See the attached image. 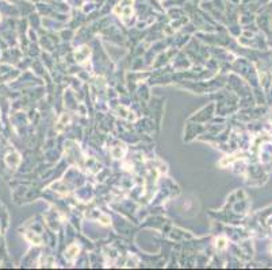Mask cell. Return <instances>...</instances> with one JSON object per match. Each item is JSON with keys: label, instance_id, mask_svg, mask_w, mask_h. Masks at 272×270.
<instances>
[{"label": "cell", "instance_id": "cell-1", "mask_svg": "<svg viewBox=\"0 0 272 270\" xmlns=\"http://www.w3.org/2000/svg\"><path fill=\"white\" fill-rule=\"evenodd\" d=\"M114 14L120 18H130L133 15V0H122L114 7Z\"/></svg>", "mask_w": 272, "mask_h": 270}, {"label": "cell", "instance_id": "cell-2", "mask_svg": "<svg viewBox=\"0 0 272 270\" xmlns=\"http://www.w3.org/2000/svg\"><path fill=\"white\" fill-rule=\"evenodd\" d=\"M89 49L88 47H85V46H83V47H79V49L76 50V53H75V57H76L77 62H84L87 58L89 57Z\"/></svg>", "mask_w": 272, "mask_h": 270}, {"label": "cell", "instance_id": "cell-3", "mask_svg": "<svg viewBox=\"0 0 272 270\" xmlns=\"http://www.w3.org/2000/svg\"><path fill=\"white\" fill-rule=\"evenodd\" d=\"M69 120H71L69 115H67V114L61 115V118H60V120H58V123L56 124V131H57V133H63L64 130H65V127L68 126V123H69Z\"/></svg>", "mask_w": 272, "mask_h": 270}, {"label": "cell", "instance_id": "cell-4", "mask_svg": "<svg viewBox=\"0 0 272 270\" xmlns=\"http://www.w3.org/2000/svg\"><path fill=\"white\" fill-rule=\"evenodd\" d=\"M77 254H79V246L77 244H71L67 248V251H65V258L68 261H73L77 257Z\"/></svg>", "mask_w": 272, "mask_h": 270}, {"label": "cell", "instance_id": "cell-5", "mask_svg": "<svg viewBox=\"0 0 272 270\" xmlns=\"http://www.w3.org/2000/svg\"><path fill=\"white\" fill-rule=\"evenodd\" d=\"M217 247H218L219 250L226 247V239H225V238H219V239H217Z\"/></svg>", "mask_w": 272, "mask_h": 270}, {"label": "cell", "instance_id": "cell-6", "mask_svg": "<svg viewBox=\"0 0 272 270\" xmlns=\"http://www.w3.org/2000/svg\"><path fill=\"white\" fill-rule=\"evenodd\" d=\"M27 238H29V239H31V242H34L35 244H41V242H42V239H41L39 236H35V235H31V236H30V235H27Z\"/></svg>", "mask_w": 272, "mask_h": 270}]
</instances>
